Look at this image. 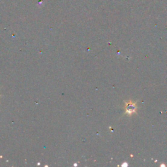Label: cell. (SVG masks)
<instances>
[{"mask_svg":"<svg viewBox=\"0 0 167 167\" xmlns=\"http://www.w3.org/2000/svg\"><path fill=\"white\" fill-rule=\"evenodd\" d=\"M137 109V106L135 103L130 101L129 102L126 103L125 105V113L127 114H131L135 112Z\"/></svg>","mask_w":167,"mask_h":167,"instance_id":"obj_1","label":"cell"}]
</instances>
